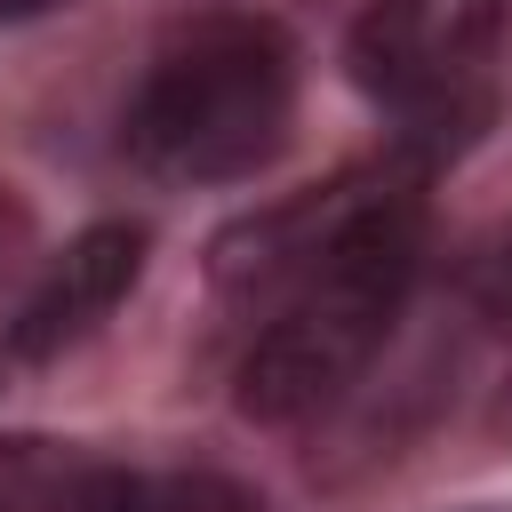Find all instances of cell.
<instances>
[{"label":"cell","instance_id":"3","mask_svg":"<svg viewBox=\"0 0 512 512\" xmlns=\"http://www.w3.org/2000/svg\"><path fill=\"white\" fill-rule=\"evenodd\" d=\"M504 48L512 0H368L344 32V72L376 112L400 120V152L432 168L480 136Z\"/></svg>","mask_w":512,"mask_h":512},{"label":"cell","instance_id":"6","mask_svg":"<svg viewBox=\"0 0 512 512\" xmlns=\"http://www.w3.org/2000/svg\"><path fill=\"white\" fill-rule=\"evenodd\" d=\"M80 512H272L248 480L208 472V464H112L96 472Z\"/></svg>","mask_w":512,"mask_h":512},{"label":"cell","instance_id":"5","mask_svg":"<svg viewBox=\"0 0 512 512\" xmlns=\"http://www.w3.org/2000/svg\"><path fill=\"white\" fill-rule=\"evenodd\" d=\"M144 248H152V232L128 224V216L88 224L64 256H48V272H40L32 296L16 304L8 352H16V360H56V352L88 344V336L128 304V288L144 280Z\"/></svg>","mask_w":512,"mask_h":512},{"label":"cell","instance_id":"8","mask_svg":"<svg viewBox=\"0 0 512 512\" xmlns=\"http://www.w3.org/2000/svg\"><path fill=\"white\" fill-rule=\"evenodd\" d=\"M472 296H480V320H496V328L512 336V232H504V240H496V256L480 264Z\"/></svg>","mask_w":512,"mask_h":512},{"label":"cell","instance_id":"2","mask_svg":"<svg viewBox=\"0 0 512 512\" xmlns=\"http://www.w3.org/2000/svg\"><path fill=\"white\" fill-rule=\"evenodd\" d=\"M296 80H304L296 40L272 16L200 8L152 48V64L120 112V144L144 176L240 184L280 160V144L296 128Z\"/></svg>","mask_w":512,"mask_h":512},{"label":"cell","instance_id":"1","mask_svg":"<svg viewBox=\"0 0 512 512\" xmlns=\"http://www.w3.org/2000/svg\"><path fill=\"white\" fill-rule=\"evenodd\" d=\"M416 272H424V160H408L352 216V232L264 312V328L240 352V376H232L240 416L304 424V416L336 408L384 352L392 320L408 312Z\"/></svg>","mask_w":512,"mask_h":512},{"label":"cell","instance_id":"7","mask_svg":"<svg viewBox=\"0 0 512 512\" xmlns=\"http://www.w3.org/2000/svg\"><path fill=\"white\" fill-rule=\"evenodd\" d=\"M104 456L56 432H0V512H80Z\"/></svg>","mask_w":512,"mask_h":512},{"label":"cell","instance_id":"9","mask_svg":"<svg viewBox=\"0 0 512 512\" xmlns=\"http://www.w3.org/2000/svg\"><path fill=\"white\" fill-rule=\"evenodd\" d=\"M24 248H32V216H24V200H16L8 184H0V272H8V264H16Z\"/></svg>","mask_w":512,"mask_h":512},{"label":"cell","instance_id":"4","mask_svg":"<svg viewBox=\"0 0 512 512\" xmlns=\"http://www.w3.org/2000/svg\"><path fill=\"white\" fill-rule=\"evenodd\" d=\"M400 168H408V152L384 160V168H352V176H336V184H320V192H296V200H280V208H256V216L224 224V232L208 240V288H216L224 304H240V312H272V304L352 232V216H360Z\"/></svg>","mask_w":512,"mask_h":512},{"label":"cell","instance_id":"10","mask_svg":"<svg viewBox=\"0 0 512 512\" xmlns=\"http://www.w3.org/2000/svg\"><path fill=\"white\" fill-rule=\"evenodd\" d=\"M72 0H0V24H32V16H56Z\"/></svg>","mask_w":512,"mask_h":512}]
</instances>
